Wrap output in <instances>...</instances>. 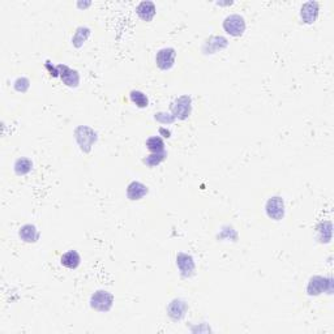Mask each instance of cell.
Returning a JSON list of instances; mask_svg holds the SVG:
<instances>
[{"mask_svg":"<svg viewBox=\"0 0 334 334\" xmlns=\"http://www.w3.org/2000/svg\"><path fill=\"white\" fill-rule=\"evenodd\" d=\"M265 210L269 218L274 219V221H281L285 215V203H283L282 197L280 196H273L268 200L267 205H265Z\"/></svg>","mask_w":334,"mask_h":334,"instance_id":"obj_5","label":"cell"},{"mask_svg":"<svg viewBox=\"0 0 334 334\" xmlns=\"http://www.w3.org/2000/svg\"><path fill=\"white\" fill-rule=\"evenodd\" d=\"M166 158V153H151L144 159V163L149 167H155L161 164Z\"/></svg>","mask_w":334,"mask_h":334,"instance_id":"obj_20","label":"cell"},{"mask_svg":"<svg viewBox=\"0 0 334 334\" xmlns=\"http://www.w3.org/2000/svg\"><path fill=\"white\" fill-rule=\"evenodd\" d=\"M318 16V3L316 2H307L303 4L300 11V17L305 24H313Z\"/></svg>","mask_w":334,"mask_h":334,"instance_id":"obj_11","label":"cell"},{"mask_svg":"<svg viewBox=\"0 0 334 334\" xmlns=\"http://www.w3.org/2000/svg\"><path fill=\"white\" fill-rule=\"evenodd\" d=\"M76 141L80 145V149L84 153H89L94 142L97 141V133L92 128L87 125H81L74 132Z\"/></svg>","mask_w":334,"mask_h":334,"instance_id":"obj_1","label":"cell"},{"mask_svg":"<svg viewBox=\"0 0 334 334\" xmlns=\"http://www.w3.org/2000/svg\"><path fill=\"white\" fill-rule=\"evenodd\" d=\"M19 235L21 240L25 241V243H36L39 238L38 230H37L36 226L33 225H24L23 227L20 228Z\"/></svg>","mask_w":334,"mask_h":334,"instance_id":"obj_14","label":"cell"},{"mask_svg":"<svg viewBox=\"0 0 334 334\" xmlns=\"http://www.w3.org/2000/svg\"><path fill=\"white\" fill-rule=\"evenodd\" d=\"M89 34H90L89 28H84V26L78 28V29L76 30V34H74L73 39H72V41H73V45L76 46V47H81V46L84 45V42L88 39Z\"/></svg>","mask_w":334,"mask_h":334,"instance_id":"obj_19","label":"cell"},{"mask_svg":"<svg viewBox=\"0 0 334 334\" xmlns=\"http://www.w3.org/2000/svg\"><path fill=\"white\" fill-rule=\"evenodd\" d=\"M192 110V100L190 96H180L171 103V111L175 119L186 120L191 115Z\"/></svg>","mask_w":334,"mask_h":334,"instance_id":"obj_2","label":"cell"},{"mask_svg":"<svg viewBox=\"0 0 334 334\" xmlns=\"http://www.w3.org/2000/svg\"><path fill=\"white\" fill-rule=\"evenodd\" d=\"M223 29L232 37H240L245 32V20L240 15H230L223 21Z\"/></svg>","mask_w":334,"mask_h":334,"instance_id":"obj_3","label":"cell"},{"mask_svg":"<svg viewBox=\"0 0 334 334\" xmlns=\"http://www.w3.org/2000/svg\"><path fill=\"white\" fill-rule=\"evenodd\" d=\"M159 132H161V133H164V135H166V136H164V137H170V132L166 131V129H164V128L159 129Z\"/></svg>","mask_w":334,"mask_h":334,"instance_id":"obj_23","label":"cell"},{"mask_svg":"<svg viewBox=\"0 0 334 334\" xmlns=\"http://www.w3.org/2000/svg\"><path fill=\"white\" fill-rule=\"evenodd\" d=\"M329 291L330 294L331 291V278H324V277L316 276L313 278H311L308 283V287H307V292L308 295H320L321 292Z\"/></svg>","mask_w":334,"mask_h":334,"instance_id":"obj_6","label":"cell"},{"mask_svg":"<svg viewBox=\"0 0 334 334\" xmlns=\"http://www.w3.org/2000/svg\"><path fill=\"white\" fill-rule=\"evenodd\" d=\"M187 312V303L182 299H174L173 302L169 304V308H167V313L173 318L174 321H179L184 317Z\"/></svg>","mask_w":334,"mask_h":334,"instance_id":"obj_10","label":"cell"},{"mask_svg":"<svg viewBox=\"0 0 334 334\" xmlns=\"http://www.w3.org/2000/svg\"><path fill=\"white\" fill-rule=\"evenodd\" d=\"M32 161H29L28 158H19L15 163V171H16L17 175H25L32 170Z\"/></svg>","mask_w":334,"mask_h":334,"instance_id":"obj_18","label":"cell"},{"mask_svg":"<svg viewBox=\"0 0 334 334\" xmlns=\"http://www.w3.org/2000/svg\"><path fill=\"white\" fill-rule=\"evenodd\" d=\"M28 88H29V80L25 77L17 78L16 82H15V89H16L17 92H21V93H24V92L28 90Z\"/></svg>","mask_w":334,"mask_h":334,"instance_id":"obj_22","label":"cell"},{"mask_svg":"<svg viewBox=\"0 0 334 334\" xmlns=\"http://www.w3.org/2000/svg\"><path fill=\"white\" fill-rule=\"evenodd\" d=\"M136 11H137V15L140 16V19L148 23V21H151V20L154 19L157 8H155V4L153 2H141L137 6Z\"/></svg>","mask_w":334,"mask_h":334,"instance_id":"obj_12","label":"cell"},{"mask_svg":"<svg viewBox=\"0 0 334 334\" xmlns=\"http://www.w3.org/2000/svg\"><path fill=\"white\" fill-rule=\"evenodd\" d=\"M129 98L133 103H135L136 106L140 107V109H145V107H148L149 105V98L148 96L140 90H132L131 93H129Z\"/></svg>","mask_w":334,"mask_h":334,"instance_id":"obj_16","label":"cell"},{"mask_svg":"<svg viewBox=\"0 0 334 334\" xmlns=\"http://www.w3.org/2000/svg\"><path fill=\"white\" fill-rule=\"evenodd\" d=\"M113 302L114 298L110 292L100 290V291L94 292L90 298V307L96 311L107 312L113 307Z\"/></svg>","mask_w":334,"mask_h":334,"instance_id":"obj_4","label":"cell"},{"mask_svg":"<svg viewBox=\"0 0 334 334\" xmlns=\"http://www.w3.org/2000/svg\"><path fill=\"white\" fill-rule=\"evenodd\" d=\"M177 265L183 277H191L195 272V261L192 256L187 254H178Z\"/></svg>","mask_w":334,"mask_h":334,"instance_id":"obj_9","label":"cell"},{"mask_svg":"<svg viewBox=\"0 0 334 334\" xmlns=\"http://www.w3.org/2000/svg\"><path fill=\"white\" fill-rule=\"evenodd\" d=\"M175 58H177V51L171 47H166L157 52L155 61H157V65L161 68L162 71H169L174 67Z\"/></svg>","mask_w":334,"mask_h":334,"instance_id":"obj_7","label":"cell"},{"mask_svg":"<svg viewBox=\"0 0 334 334\" xmlns=\"http://www.w3.org/2000/svg\"><path fill=\"white\" fill-rule=\"evenodd\" d=\"M81 257L77 251H68L61 256V264L68 269H76L80 265Z\"/></svg>","mask_w":334,"mask_h":334,"instance_id":"obj_15","label":"cell"},{"mask_svg":"<svg viewBox=\"0 0 334 334\" xmlns=\"http://www.w3.org/2000/svg\"><path fill=\"white\" fill-rule=\"evenodd\" d=\"M146 193H148V187L140 183V182H132L127 188V196L132 201L141 200Z\"/></svg>","mask_w":334,"mask_h":334,"instance_id":"obj_13","label":"cell"},{"mask_svg":"<svg viewBox=\"0 0 334 334\" xmlns=\"http://www.w3.org/2000/svg\"><path fill=\"white\" fill-rule=\"evenodd\" d=\"M155 120L163 123V124H171V123L175 122V116L166 113H158L155 114Z\"/></svg>","mask_w":334,"mask_h":334,"instance_id":"obj_21","label":"cell"},{"mask_svg":"<svg viewBox=\"0 0 334 334\" xmlns=\"http://www.w3.org/2000/svg\"><path fill=\"white\" fill-rule=\"evenodd\" d=\"M58 72L60 78L63 80V82L65 85L71 88H76L78 87V84H80V74H78L77 71H73L67 65H58Z\"/></svg>","mask_w":334,"mask_h":334,"instance_id":"obj_8","label":"cell"},{"mask_svg":"<svg viewBox=\"0 0 334 334\" xmlns=\"http://www.w3.org/2000/svg\"><path fill=\"white\" fill-rule=\"evenodd\" d=\"M146 146L151 153H164V141L159 136L149 138L146 141Z\"/></svg>","mask_w":334,"mask_h":334,"instance_id":"obj_17","label":"cell"}]
</instances>
